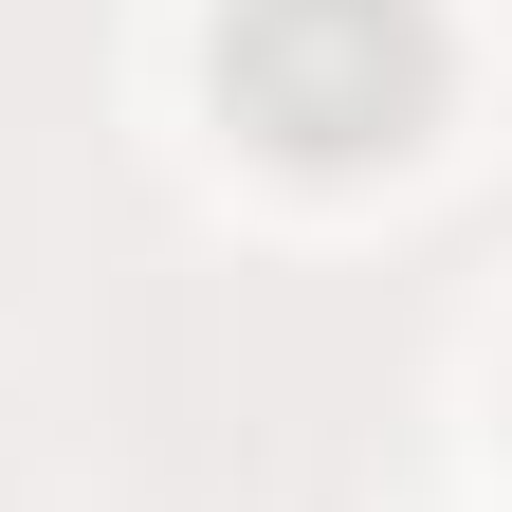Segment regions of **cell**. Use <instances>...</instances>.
Instances as JSON below:
<instances>
[{"mask_svg": "<svg viewBox=\"0 0 512 512\" xmlns=\"http://www.w3.org/2000/svg\"><path fill=\"white\" fill-rule=\"evenodd\" d=\"M439 92H458L439 0H220V110L275 165H403Z\"/></svg>", "mask_w": 512, "mask_h": 512, "instance_id": "obj_1", "label": "cell"}]
</instances>
